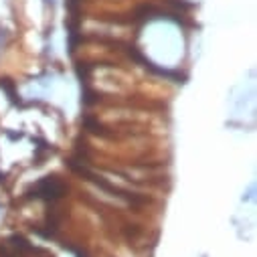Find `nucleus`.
<instances>
[{"instance_id": "obj_1", "label": "nucleus", "mask_w": 257, "mask_h": 257, "mask_svg": "<svg viewBox=\"0 0 257 257\" xmlns=\"http://www.w3.org/2000/svg\"><path fill=\"white\" fill-rule=\"evenodd\" d=\"M63 192H65V184H63L61 180H57L55 176H47V178L39 180L37 186H35V197L47 199V201H57V199H61Z\"/></svg>"}]
</instances>
